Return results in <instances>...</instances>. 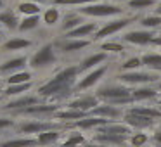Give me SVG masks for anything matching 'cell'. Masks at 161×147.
Masks as SVG:
<instances>
[{
	"mask_svg": "<svg viewBox=\"0 0 161 147\" xmlns=\"http://www.w3.org/2000/svg\"><path fill=\"white\" fill-rule=\"evenodd\" d=\"M125 121L128 123V125L135 126V128H146V126H149L151 123H153V119L151 118H146V116H140V114H135V112H130L125 116Z\"/></svg>",
	"mask_w": 161,
	"mask_h": 147,
	"instance_id": "f1b7e54d",
	"label": "cell"
},
{
	"mask_svg": "<svg viewBox=\"0 0 161 147\" xmlns=\"http://www.w3.org/2000/svg\"><path fill=\"white\" fill-rule=\"evenodd\" d=\"M0 61H2V52H0Z\"/></svg>",
	"mask_w": 161,
	"mask_h": 147,
	"instance_id": "f5cc1de1",
	"label": "cell"
},
{
	"mask_svg": "<svg viewBox=\"0 0 161 147\" xmlns=\"http://www.w3.org/2000/svg\"><path fill=\"white\" fill-rule=\"evenodd\" d=\"M87 147H106V145H95V144H90V145H87Z\"/></svg>",
	"mask_w": 161,
	"mask_h": 147,
	"instance_id": "681fc988",
	"label": "cell"
},
{
	"mask_svg": "<svg viewBox=\"0 0 161 147\" xmlns=\"http://www.w3.org/2000/svg\"><path fill=\"white\" fill-rule=\"evenodd\" d=\"M97 2H104V0H52V4L57 7H85L90 4H97Z\"/></svg>",
	"mask_w": 161,
	"mask_h": 147,
	"instance_id": "4dcf8cb0",
	"label": "cell"
},
{
	"mask_svg": "<svg viewBox=\"0 0 161 147\" xmlns=\"http://www.w3.org/2000/svg\"><path fill=\"white\" fill-rule=\"evenodd\" d=\"M59 147H73V145H68V144H63V145H59Z\"/></svg>",
	"mask_w": 161,
	"mask_h": 147,
	"instance_id": "816d5d0a",
	"label": "cell"
},
{
	"mask_svg": "<svg viewBox=\"0 0 161 147\" xmlns=\"http://www.w3.org/2000/svg\"><path fill=\"white\" fill-rule=\"evenodd\" d=\"M153 45H158V47H161V35H156V36H154V40H153Z\"/></svg>",
	"mask_w": 161,
	"mask_h": 147,
	"instance_id": "f6af8a7d",
	"label": "cell"
},
{
	"mask_svg": "<svg viewBox=\"0 0 161 147\" xmlns=\"http://www.w3.org/2000/svg\"><path fill=\"white\" fill-rule=\"evenodd\" d=\"M154 33L149 30H133L123 35V42L132 43V45H149L154 40Z\"/></svg>",
	"mask_w": 161,
	"mask_h": 147,
	"instance_id": "7c38bea8",
	"label": "cell"
},
{
	"mask_svg": "<svg viewBox=\"0 0 161 147\" xmlns=\"http://www.w3.org/2000/svg\"><path fill=\"white\" fill-rule=\"evenodd\" d=\"M87 114H88V112L76 111V109H68V111H57L56 114H54V118L69 121V119H83V118H87Z\"/></svg>",
	"mask_w": 161,
	"mask_h": 147,
	"instance_id": "836d02e7",
	"label": "cell"
},
{
	"mask_svg": "<svg viewBox=\"0 0 161 147\" xmlns=\"http://www.w3.org/2000/svg\"><path fill=\"white\" fill-rule=\"evenodd\" d=\"M33 81V73L28 69L19 71V73H14L11 76L4 78V85H21V83H30Z\"/></svg>",
	"mask_w": 161,
	"mask_h": 147,
	"instance_id": "4316f807",
	"label": "cell"
},
{
	"mask_svg": "<svg viewBox=\"0 0 161 147\" xmlns=\"http://www.w3.org/2000/svg\"><path fill=\"white\" fill-rule=\"evenodd\" d=\"M30 63L28 56H14V57H7V59L0 61V78L11 76L14 73H19V71H25L26 66Z\"/></svg>",
	"mask_w": 161,
	"mask_h": 147,
	"instance_id": "ba28073f",
	"label": "cell"
},
{
	"mask_svg": "<svg viewBox=\"0 0 161 147\" xmlns=\"http://www.w3.org/2000/svg\"><path fill=\"white\" fill-rule=\"evenodd\" d=\"M153 11H154V14H156V16H159V18H161V0H158L156 7H154Z\"/></svg>",
	"mask_w": 161,
	"mask_h": 147,
	"instance_id": "ee69618b",
	"label": "cell"
},
{
	"mask_svg": "<svg viewBox=\"0 0 161 147\" xmlns=\"http://www.w3.org/2000/svg\"><path fill=\"white\" fill-rule=\"evenodd\" d=\"M2 36H4V31H2V28H0V40H2Z\"/></svg>",
	"mask_w": 161,
	"mask_h": 147,
	"instance_id": "f907efd6",
	"label": "cell"
},
{
	"mask_svg": "<svg viewBox=\"0 0 161 147\" xmlns=\"http://www.w3.org/2000/svg\"><path fill=\"white\" fill-rule=\"evenodd\" d=\"M19 23H21V19H19L18 11H14V9L0 11V28L7 30V31H18Z\"/></svg>",
	"mask_w": 161,
	"mask_h": 147,
	"instance_id": "2e32d148",
	"label": "cell"
},
{
	"mask_svg": "<svg viewBox=\"0 0 161 147\" xmlns=\"http://www.w3.org/2000/svg\"><path fill=\"white\" fill-rule=\"evenodd\" d=\"M92 116H99V118H118L119 114H121V111H119L116 106H111V104H101L97 106L95 109H92L90 111Z\"/></svg>",
	"mask_w": 161,
	"mask_h": 147,
	"instance_id": "484cf974",
	"label": "cell"
},
{
	"mask_svg": "<svg viewBox=\"0 0 161 147\" xmlns=\"http://www.w3.org/2000/svg\"><path fill=\"white\" fill-rule=\"evenodd\" d=\"M83 23H85V18L78 11H68L66 14H63V19H61V24H59V31L63 35H66V33L73 31L75 28H78Z\"/></svg>",
	"mask_w": 161,
	"mask_h": 147,
	"instance_id": "4fadbf2b",
	"label": "cell"
},
{
	"mask_svg": "<svg viewBox=\"0 0 161 147\" xmlns=\"http://www.w3.org/2000/svg\"><path fill=\"white\" fill-rule=\"evenodd\" d=\"M156 97V90L151 87H139L135 90H132V99L133 101H146V99Z\"/></svg>",
	"mask_w": 161,
	"mask_h": 147,
	"instance_id": "e575fe53",
	"label": "cell"
},
{
	"mask_svg": "<svg viewBox=\"0 0 161 147\" xmlns=\"http://www.w3.org/2000/svg\"><path fill=\"white\" fill-rule=\"evenodd\" d=\"M42 26V14L40 16H26V18H21V23H19V33H28V31H35Z\"/></svg>",
	"mask_w": 161,
	"mask_h": 147,
	"instance_id": "cb8c5ba5",
	"label": "cell"
},
{
	"mask_svg": "<svg viewBox=\"0 0 161 147\" xmlns=\"http://www.w3.org/2000/svg\"><path fill=\"white\" fill-rule=\"evenodd\" d=\"M7 128H16V119L9 114L0 116V132L2 130H7Z\"/></svg>",
	"mask_w": 161,
	"mask_h": 147,
	"instance_id": "60d3db41",
	"label": "cell"
},
{
	"mask_svg": "<svg viewBox=\"0 0 161 147\" xmlns=\"http://www.w3.org/2000/svg\"><path fill=\"white\" fill-rule=\"evenodd\" d=\"M139 24L142 26V28L146 30H156V28H161V18L159 16H156L153 12V14H146V16H140L139 18Z\"/></svg>",
	"mask_w": 161,
	"mask_h": 147,
	"instance_id": "f546056e",
	"label": "cell"
},
{
	"mask_svg": "<svg viewBox=\"0 0 161 147\" xmlns=\"http://www.w3.org/2000/svg\"><path fill=\"white\" fill-rule=\"evenodd\" d=\"M130 112H135V114H140V116H146V118H161V111L158 109H151V107H132Z\"/></svg>",
	"mask_w": 161,
	"mask_h": 147,
	"instance_id": "d590c367",
	"label": "cell"
},
{
	"mask_svg": "<svg viewBox=\"0 0 161 147\" xmlns=\"http://www.w3.org/2000/svg\"><path fill=\"white\" fill-rule=\"evenodd\" d=\"M99 106V99L94 95H83V97H78L69 101L68 107L69 109H76V111H83V112H90L92 109H95Z\"/></svg>",
	"mask_w": 161,
	"mask_h": 147,
	"instance_id": "e0dca14e",
	"label": "cell"
},
{
	"mask_svg": "<svg viewBox=\"0 0 161 147\" xmlns=\"http://www.w3.org/2000/svg\"><path fill=\"white\" fill-rule=\"evenodd\" d=\"M140 59H142V66L153 71H161V54H144Z\"/></svg>",
	"mask_w": 161,
	"mask_h": 147,
	"instance_id": "1f68e13d",
	"label": "cell"
},
{
	"mask_svg": "<svg viewBox=\"0 0 161 147\" xmlns=\"http://www.w3.org/2000/svg\"><path fill=\"white\" fill-rule=\"evenodd\" d=\"M101 49L104 50L106 54H108V52L119 54V52H123V50H125V47H123L121 43H116V42H106V43H102V45H101Z\"/></svg>",
	"mask_w": 161,
	"mask_h": 147,
	"instance_id": "f35d334b",
	"label": "cell"
},
{
	"mask_svg": "<svg viewBox=\"0 0 161 147\" xmlns=\"http://www.w3.org/2000/svg\"><path fill=\"white\" fill-rule=\"evenodd\" d=\"M99 30L97 23H87L85 21L83 24H80L78 28H75L73 31L63 35V38H78V40H87V36L95 35V31Z\"/></svg>",
	"mask_w": 161,
	"mask_h": 147,
	"instance_id": "d6986e66",
	"label": "cell"
},
{
	"mask_svg": "<svg viewBox=\"0 0 161 147\" xmlns=\"http://www.w3.org/2000/svg\"><path fill=\"white\" fill-rule=\"evenodd\" d=\"M81 142H83V137H81V135H73V137H69V139H68L64 144H68V145H73V147H76L78 144H81Z\"/></svg>",
	"mask_w": 161,
	"mask_h": 147,
	"instance_id": "b9f144b4",
	"label": "cell"
},
{
	"mask_svg": "<svg viewBox=\"0 0 161 147\" xmlns=\"http://www.w3.org/2000/svg\"><path fill=\"white\" fill-rule=\"evenodd\" d=\"M156 4H158V0H126L125 7L128 9V11L139 14V12L154 9V7H156Z\"/></svg>",
	"mask_w": 161,
	"mask_h": 147,
	"instance_id": "d4e9b609",
	"label": "cell"
},
{
	"mask_svg": "<svg viewBox=\"0 0 161 147\" xmlns=\"http://www.w3.org/2000/svg\"><path fill=\"white\" fill-rule=\"evenodd\" d=\"M56 63H57V49L54 45V42H47V43H42L30 56L28 66L33 71H42V69H47V68H52Z\"/></svg>",
	"mask_w": 161,
	"mask_h": 147,
	"instance_id": "7a4b0ae2",
	"label": "cell"
},
{
	"mask_svg": "<svg viewBox=\"0 0 161 147\" xmlns=\"http://www.w3.org/2000/svg\"><path fill=\"white\" fill-rule=\"evenodd\" d=\"M0 147H38L36 137H14L0 140Z\"/></svg>",
	"mask_w": 161,
	"mask_h": 147,
	"instance_id": "44dd1931",
	"label": "cell"
},
{
	"mask_svg": "<svg viewBox=\"0 0 161 147\" xmlns=\"http://www.w3.org/2000/svg\"><path fill=\"white\" fill-rule=\"evenodd\" d=\"M159 90H161V83H159Z\"/></svg>",
	"mask_w": 161,
	"mask_h": 147,
	"instance_id": "db71d44e",
	"label": "cell"
},
{
	"mask_svg": "<svg viewBox=\"0 0 161 147\" xmlns=\"http://www.w3.org/2000/svg\"><path fill=\"white\" fill-rule=\"evenodd\" d=\"M106 57H108V54H106V52H95V54H90V56L85 57V59L81 61L80 64H78V69H80V73H83V71H87V69H95V68H97L99 64L104 63Z\"/></svg>",
	"mask_w": 161,
	"mask_h": 147,
	"instance_id": "7402d4cb",
	"label": "cell"
},
{
	"mask_svg": "<svg viewBox=\"0 0 161 147\" xmlns=\"http://www.w3.org/2000/svg\"><path fill=\"white\" fill-rule=\"evenodd\" d=\"M113 2H114V0H113Z\"/></svg>",
	"mask_w": 161,
	"mask_h": 147,
	"instance_id": "11a10c76",
	"label": "cell"
},
{
	"mask_svg": "<svg viewBox=\"0 0 161 147\" xmlns=\"http://www.w3.org/2000/svg\"><path fill=\"white\" fill-rule=\"evenodd\" d=\"M56 123L52 121H40V119H28V121H21L16 125V130L19 133H23L25 137H31V135H40L43 132H50V130H57Z\"/></svg>",
	"mask_w": 161,
	"mask_h": 147,
	"instance_id": "52a82bcc",
	"label": "cell"
},
{
	"mask_svg": "<svg viewBox=\"0 0 161 147\" xmlns=\"http://www.w3.org/2000/svg\"><path fill=\"white\" fill-rule=\"evenodd\" d=\"M101 133H116V135H125V133H128V130H126V126H119V125H111V126L106 125L104 128L101 130Z\"/></svg>",
	"mask_w": 161,
	"mask_h": 147,
	"instance_id": "ab89813d",
	"label": "cell"
},
{
	"mask_svg": "<svg viewBox=\"0 0 161 147\" xmlns=\"http://www.w3.org/2000/svg\"><path fill=\"white\" fill-rule=\"evenodd\" d=\"M154 139H156V142H161V132H158L156 135H154Z\"/></svg>",
	"mask_w": 161,
	"mask_h": 147,
	"instance_id": "7dc6e473",
	"label": "cell"
},
{
	"mask_svg": "<svg viewBox=\"0 0 161 147\" xmlns=\"http://www.w3.org/2000/svg\"><path fill=\"white\" fill-rule=\"evenodd\" d=\"M59 111V106L56 104H36V106H31V107L25 109V111L18 112L14 116H35V118H42V116H47V114H56Z\"/></svg>",
	"mask_w": 161,
	"mask_h": 147,
	"instance_id": "9a60e30c",
	"label": "cell"
},
{
	"mask_svg": "<svg viewBox=\"0 0 161 147\" xmlns=\"http://www.w3.org/2000/svg\"><path fill=\"white\" fill-rule=\"evenodd\" d=\"M31 88H33V81H30V83H21V85H4L2 97H5V99L21 97V95H25V94H30Z\"/></svg>",
	"mask_w": 161,
	"mask_h": 147,
	"instance_id": "ffe728a7",
	"label": "cell"
},
{
	"mask_svg": "<svg viewBox=\"0 0 161 147\" xmlns=\"http://www.w3.org/2000/svg\"><path fill=\"white\" fill-rule=\"evenodd\" d=\"M109 123V119H106V118H99V116H90V118H83V119H78L76 121V126L78 128H85V130H88V128H101V126H106Z\"/></svg>",
	"mask_w": 161,
	"mask_h": 147,
	"instance_id": "83f0119b",
	"label": "cell"
},
{
	"mask_svg": "<svg viewBox=\"0 0 161 147\" xmlns=\"http://www.w3.org/2000/svg\"><path fill=\"white\" fill-rule=\"evenodd\" d=\"M146 142V135H142V133H139V135H135L132 139V144L133 145H142V144Z\"/></svg>",
	"mask_w": 161,
	"mask_h": 147,
	"instance_id": "7bdbcfd3",
	"label": "cell"
},
{
	"mask_svg": "<svg viewBox=\"0 0 161 147\" xmlns=\"http://www.w3.org/2000/svg\"><path fill=\"white\" fill-rule=\"evenodd\" d=\"M83 18H118V16L125 14V7H121L116 2H97V4H90L85 7L76 9Z\"/></svg>",
	"mask_w": 161,
	"mask_h": 147,
	"instance_id": "3957f363",
	"label": "cell"
},
{
	"mask_svg": "<svg viewBox=\"0 0 161 147\" xmlns=\"http://www.w3.org/2000/svg\"><path fill=\"white\" fill-rule=\"evenodd\" d=\"M28 2H35V4H38V5H43V4H49V2H52V0H28Z\"/></svg>",
	"mask_w": 161,
	"mask_h": 147,
	"instance_id": "bcb514c9",
	"label": "cell"
},
{
	"mask_svg": "<svg viewBox=\"0 0 161 147\" xmlns=\"http://www.w3.org/2000/svg\"><path fill=\"white\" fill-rule=\"evenodd\" d=\"M5 7V0H0V11H4Z\"/></svg>",
	"mask_w": 161,
	"mask_h": 147,
	"instance_id": "c3c4849f",
	"label": "cell"
},
{
	"mask_svg": "<svg viewBox=\"0 0 161 147\" xmlns=\"http://www.w3.org/2000/svg\"><path fill=\"white\" fill-rule=\"evenodd\" d=\"M16 11H18V14H21L23 18H26V16H40L43 12V9H42V5L35 4V2L19 0L18 5H16Z\"/></svg>",
	"mask_w": 161,
	"mask_h": 147,
	"instance_id": "603a6c76",
	"label": "cell"
},
{
	"mask_svg": "<svg viewBox=\"0 0 161 147\" xmlns=\"http://www.w3.org/2000/svg\"><path fill=\"white\" fill-rule=\"evenodd\" d=\"M135 19H139V16H123V18H113L111 21L104 23L102 26H99V30L95 31L94 38L95 40H104L108 38V36L114 35V33L121 31V30H125L126 26L132 24V21H135Z\"/></svg>",
	"mask_w": 161,
	"mask_h": 147,
	"instance_id": "5b68a950",
	"label": "cell"
},
{
	"mask_svg": "<svg viewBox=\"0 0 161 147\" xmlns=\"http://www.w3.org/2000/svg\"><path fill=\"white\" fill-rule=\"evenodd\" d=\"M80 74L78 66H68L57 71L50 80L42 83L36 88V95L40 99H50V101H57V99L68 97L76 87V76Z\"/></svg>",
	"mask_w": 161,
	"mask_h": 147,
	"instance_id": "6da1fadb",
	"label": "cell"
},
{
	"mask_svg": "<svg viewBox=\"0 0 161 147\" xmlns=\"http://www.w3.org/2000/svg\"><path fill=\"white\" fill-rule=\"evenodd\" d=\"M99 142H111V144H123L125 142V135H116V133H101L97 137Z\"/></svg>",
	"mask_w": 161,
	"mask_h": 147,
	"instance_id": "8d00e7d4",
	"label": "cell"
},
{
	"mask_svg": "<svg viewBox=\"0 0 161 147\" xmlns=\"http://www.w3.org/2000/svg\"><path fill=\"white\" fill-rule=\"evenodd\" d=\"M106 71H108V66H106V64H102V66H99V68H95V69H92L90 73L85 74V76L81 78L80 81H78L76 87H75V90H87V88L94 87V85L97 83V81L106 74Z\"/></svg>",
	"mask_w": 161,
	"mask_h": 147,
	"instance_id": "5bb4252c",
	"label": "cell"
},
{
	"mask_svg": "<svg viewBox=\"0 0 161 147\" xmlns=\"http://www.w3.org/2000/svg\"><path fill=\"white\" fill-rule=\"evenodd\" d=\"M118 80L126 85H140V83L146 85L156 81L158 76L153 73H142V71H125V73L118 74Z\"/></svg>",
	"mask_w": 161,
	"mask_h": 147,
	"instance_id": "30bf717a",
	"label": "cell"
},
{
	"mask_svg": "<svg viewBox=\"0 0 161 147\" xmlns=\"http://www.w3.org/2000/svg\"><path fill=\"white\" fill-rule=\"evenodd\" d=\"M95 97L102 99V101H106V104H111V106H119V104H126V102L133 101L132 90H128L126 87H119V85L99 88Z\"/></svg>",
	"mask_w": 161,
	"mask_h": 147,
	"instance_id": "277c9868",
	"label": "cell"
},
{
	"mask_svg": "<svg viewBox=\"0 0 161 147\" xmlns=\"http://www.w3.org/2000/svg\"><path fill=\"white\" fill-rule=\"evenodd\" d=\"M54 45H56L57 52H61V54H75V52H80V50L87 49V47L90 45V42H88V40L63 38V36H61L59 40L54 42Z\"/></svg>",
	"mask_w": 161,
	"mask_h": 147,
	"instance_id": "9c48e42d",
	"label": "cell"
},
{
	"mask_svg": "<svg viewBox=\"0 0 161 147\" xmlns=\"http://www.w3.org/2000/svg\"><path fill=\"white\" fill-rule=\"evenodd\" d=\"M40 102H42V99H40L38 95L25 94V95H21V97L9 99V101L5 102L2 107H0V111H2V112H7L9 116H14V114H18V112L25 111V109L31 107V106L40 104Z\"/></svg>",
	"mask_w": 161,
	"mask_h": 147,
	"instance_id": "8992f818",
	"label": "cell"
},
{
	"mask_svg": "<svg viewBox=\"0 0 161 147\" xmlns=\"http://www.w3.org/2000/svg\"><path fill=\"white\" fill-rule=\"evenodd\" d=\"M33 47V40L26 38V36H11L5 42H2L0 45V52L11 54V52H21V50H26Z\"/></svg>",
	"mask_w": 161,
	"mask_h": 147,
	"instance_id": "8fae6325",
	"label": "cell"
},
{
	"mask_svg": "<svg viewBox=\"0 0 161 147\" xmlns=\"http://www.w3.org/2000/svg\"><path fill=\"white\" fill-rule=\"evenodd\" d=\"M140 66H142V59H140V57H130V59H126L125 63L121 64V69H123V73H125V71H135V69H139Z\"/></svg>",
	"mask_w": 161,
	"mask_h": 147,
	"instance_id": "74e56055",
	"label": "cell"
},
{
	"mask_svg": "<svg viewBox=\"0 0 161 147\" xmlns=\"http://www.w3.org/2000/svg\"><path fill=\"white\" fill-rule=\"evenodd\" d=\"M61 19H63V12L57 5H49L47 9H43L42 12V24L47 28H56L61 24Z\"/></svg>",
	"mask_w": 161,
	"mask_h": 147,
	"instance_id": "ac0fdd59",
	"label": "cell"
},
{
	"mask_svg": "<svg viewBox=\"0 0 161 147\" xmlns=\"http://www.w3.org/2000/svg\"><path fill=\"white\" fill-rule=\"evenodd\" d=\"M59 137H61L59 130H50V132L40 133V135L36 137V140H38V145L47 147V145H50V144L57 142V140H59Z\"/></svg>",
	"mask_w": 161,
	"mask_h": 147,
	"instance_id": "d6a6232c",
	"label": "cell"
}]
</instances>
